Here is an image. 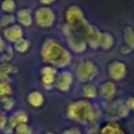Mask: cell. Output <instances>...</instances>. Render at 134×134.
<instances>
[{
    "mask_svg": "<svg viewBox=\"0 0 134 134\" xmlns=\"http://www.w3.org/2000/svg\"><path fill=\"white\" fill-rule=\"evenodd\" d=\"M40 55L46 65H51L57 69H65L73 61L71 51L55 39L45 40L40 49Z\"/></svg>",
    "mask_w": 134,
    "mask_h": 134,
    "instance_id": "1",
    "label": "cell"
},
{
    "mask_svg": "<svg viewBox=\"0 0 134 134\" xmlns=\"http://www.w3.org/2000/svg\"><path fill=\"white\" fill-rule=\"evenodd\" d=\"M66 115L69 120L78 124H91L95 120L97 111L91 101L86 99L75 100L68 104L66 108Z\"/></svg>",
    "mask_w": 134,
    "mask_h": 134,
    "instance_id": "2",
    "label": "cell"
},
{
    "mask_svg": "<svg viewBox=\"0 0 134 134\" xmlns=\"http://www.w3.org/2000/svg\"><path fill=\"white\" fill-rule=\"evenodd\" d=\"M99 74V67L94 63V61L90 60V59H85L81 60L80 63L76 65L75 68V75L76 80L79 82L83 83H90L94 80Z\"/></svg>",
    "mask_w": 134,
    "mask_h": 134,
    "instance_id": "3",
    "label": "cell"
},
{
    "mask_svg": "<svg viewBox=\"0 0 134 134\" xmlns=\"http://www.w3.org/2000/svg\"><path fill=\"white\" fill-rule=\"evenodd\" d=\"M34 21L38 27L42 30H49L55 25V12L49 6H40L34 11Z\"/></svg>",
    "mask_w": 134,
    "mask_h": 134,
    "instance_id": "4",
    "label": "cell"
},
{
    "mask_svg": "<svg viewBox=\"0 0 134 134\" xmlns=\"http://www.w3.org/2000/svg\"><path fill=\"white\" fill-rule=\"evenodd\" d=\"M65 23L74 32H76L86 23L85 12L78 5H71L65 11Z\"/></svg>",
    "mask_w": 134,
    "mask_h": 134,
    "instance_id": "5",
    "label": "cell"
},
{
    "mask_svg": "<svg viewBox=\"0 0 134 134\" xmlns=\"http://www.w3.org/2000/svg\"><path fill=\"white\" fill-rule=\"evenodd\" d=\"M78 34H80L81 37L85 39V41L87 42V46H90L91 48H99V41H100V35H101V31L98 27H95L94 25H91L87 20L86 23L76 31Z\"/></svg>",
    "mask_w": 134,
    "mask_h": 134,
    "instance_id": "6",
    "label": "cell"
},
{
    "mask_svg": "<svg viewBox=\"0 0 134 134\" xmlns=\"http://www.w3.org/2000/svg\"><path fill=\"white\" fill-rule=\"evenodd\" d=\"M107 73L112 81H121L127 75V66L124 61L113 60L107 66Z\"/></svg>",
    "mask_w": 134,
    "mask_h": 134,
    "instance_id": "7",
    "label": "cell"
},
{
    "mask_svg": "<svg viewBox=\"0 0 134 134\" xmlns=\"http://www.w3.org/2000/svg\"><path fill=\"white\" fill-rule=\"evenodd\" d=\"M66 42L71 53H75V54H82L83 52H86V49L88 47L85 39L76 32H73L68 37H66Z\"/></svg>",
    "mask_w": 134,
    "mask_h": 134,
    "instance_id": "8",
    "label": "cell"
},
{
    "mask_svg": "<svg viewBox=\"0 0 134 134\" xmlns=\"http://www.w3.org/2000/svg\"><path fill=\"white\" fill-rule=\"evenodd\" d=\"M73 81H74L73 73H72L71 71H67V69H63V71L59 72L58 75H57L55 86H54V87L63 93L69 92L72 85H73Z\"/></svg>",
    "mask_w": 134,
    "mask_h": 134,
    "instance_id": "9",
    "label": "cell"
},
{
    "mask_svg": "<svg viewBox=\"0 0 134 134\" xmlns=\"http://www.w3.org/2000/svg\"><path fill=\"white\" fill-rule=\"evenodd\" d=\"M27 122H28V114L25 111H16L7 118V126L4 130V132L11 133L12 131H14V128L16 126Z\"/></svg>",
    "mask_w": 134,
    "mask_h": 134,
    "instance_id": "10",
    "label": "cell"
},
{
    "mask_svg": "<svg viewBox=\"0 0 134 134\" xmlns=\"http://www.w3.org/2000/svg\"><path fill=\"white\" fill-rule=\"evenodd\" d=\"M2 37L6 41L15 44V42H18L19 40H21L24 38V30L19 24H13V25L4 28Z\"/></svg>",
    "mask_w": 134,
    "mask_h": 134,
    "instance_id": "11",
    "label": "cell"
},
{
    "mask_svg": "<svg viewBox=\"0 0 134 134\" xmlns=\"http://www.w3.org/2000/svg\"><path fill=\"white\" fill-rule=\"evenodd\" d=\"M124 44L120 47V53L122 55H128L134 51V28L131 26H125L122 30Z\"/></svg>",
    "mask_w": 134,
    "mask_h": 134,
    "instance_id": "12",
    "label": "cell"
},
{
    "mask_svg": "<svg viewBox=\"0 0 134 134\" xmlns=\"http://www.w3.org/2000/svg\"><path fill=\"white\" fill-rule=\"evenodd\" d=\"M15 19H16V23L21 27H31L33 21H34V14H33L31 8L25 7V8H20L16 11Z\"/></svg>",
    "mask_w": 134,
    "mask_h": 134,
    "instance_id": "13",
    "label": "cell"
},
{
    "mask_svg": "<svg viewBox=\"0 0 134 134\" xmlns=\"http://www.w3.org/2000/svg\"><path fill=\"white\" fill-rule=\"evenodd\" d=\"M98 91H99V94L101 95L102 99L107 100V101H111L116 94V85L112 80L105 81L104 83H101V86L99 87Z\"/></svg>",
    "mask_w": 134,
    "mask_h": 134,
    "instance_id": "14",
    "label": "cell"
},
{
    "mask_svg": "<svg viewBox=\"0 0 134 134\" xmlns=\"http://www.w3.org/2000/svg\"><path fill=\"white\" fill-rule=\"evenodd\" d=\"M27 102L32 107L39 108V107H41L45 104V97L39 91H32L27 95Z\"/></svg>",
    "mask_w": 134,
    "mask_h": 134,
    "instance_id": "15",
    "label": "cell"
},
{
    "mask_svg": "<svg viewBox=\"0 0 134 134\" xmlns=\"http://www.w3.org/2000/svg\"><path fill=\"white\" fill-rule=\"evenodd\" d=\"M114 46V37L109 32H101L100 35L99 47L104 51H108Z\"/></svg>",
    "mask_w": 134,
    "mask_h": 134,
    "instance_id": "16",
    "label": "cell"
},
{
    "mask_svg": "<svg viewBox=\"0 0 134 134\" xmlns=\"http://www.w3.org/2000/svg\"><path fill=\"white\" fill-rule=\"evenodd\" d=\"M99 134H125V132L116 122H106L100 128Z\"/></svg>",
    "mask_w": 134,
    "mask_h": 134,
    "instance_id": "17",
    "label": "cell"
},
{
    "mask_svg": "<svg viewBox=\"0 0 134 134\" xmlns=\"http://www.w3.org/2000/svg\"><path fill=\"white\" fill-rule=\"evenodd\" d=\"M99 94V91H98L97 86L93 85L92 82L90 83H83L82 85V95L86 100H93L98 97Z\"/></svg>",
    "mask_w": 134,
    "mask_h": 134,
    "instance_id": "18",
    "label": "cell"
},
{
    "mask_svg": "<svg viewBox=\"0 0 134 134\" xmlns=\"http://www.w3.org/2000/svg\"><path fill=\"white\" fill-rule=\"evenodd\" d=\"M31 47V41L26 38H23L21 40H19L18 42L13 45V48L14 51H16L18 53H26V52L30 49Z\"/></svg>",
    "mask_w": 134,
    "mask_h": 134,
    "instance_id": "19",
    "label": "cell"
},
{
    "mask_svg": "<svg viewBox=\"0 0 134 134\" xmlns=\"http://www.w3.org/2000/svg\"><path fill=\"white\" fill-rule=\"evenodd\" d=\"M14 106H15V100H14L12 97L2 98V99H0V107H1L2 111L11 112L12 109L14 108Z\"/></svg>",
    "mask_w": 134,
    "mask_h": 134,
    "instance_id": "20",
    "label": "cell"
},
{
    "mask_svg": "<svg viewBox=\"0 0 134 134\" xmlns=\"http://www.w3.org/2000/svg\"><path fill=\"white\" fill-rule=\"evenodd\" d=\"M13 94V87L9 82H0V99L2 98L12 97Z\"/></svg>",
    "mask_w": 134,
    "mask_h": 134,
    "instance_id": "21",
    "label": "cell"
},
{
    "mask_svg": "<svg viewBox=\"0 0 134 134\" xmlns=\"http://www.w3.org/2000/svg\"><path fill=\"white\" fill-rule=\"evenodd\" d=\"M1 9L6 14H12L16 8V4L14 0H2L1 5H0Z\"/></svg>",
    "mask_w": 134,
    "mask_h": 134,
    "instance_id": "22",
    "label": "cell"
},
{
    "mask_svg": "<svg viewBox=\"0 0 134 134\" xmlns=\"http://www.w3.org/2000/svg\"><path fill=\"white\" fill-rule=\"evenodd\" d=\"M57 75H41V83L46 90H52L55 86Z\"/></svg>",
    "mask_w": 134,
    "mask_h": 134,
    "instance_id": "23",
    "label": "cell"
},
{
    "mask_svg": "<svg viewBox=\"0 0 134 134\" xmlns=\"http://www.w3.org/2000/svg\"><path fill=\"white\" fill-rule=\"evenodd\" d=\"M15 23H16L15 15H13V14H4L1 16V19H0V27L6 28Z\"/></svg>",
    "mask_w": 134,
    "mask_h": 134,
    "instance_id": "24",
    "label": "cell"
},
{
    "mask_svg": "<svg viewBox=\"0 0 134 134\" xmlns=\"http://www.w3.org/2000/svg\"><path fill=\"white\" fill-rule=\"evenodd\" d=\"M58 69L51 65H45L40 68V75H58Z\"/></svg>",
    "mask_w": 134,
    "mask_h": 134,
    "instance_id": "25",
    "label": "cell"
},
{
    "mask_svg": "<svg viewBox=\"0 0 134 134\" xmlns=\"http://www.w3.org/2000/svg\"><path fill=\"white\" fill-rule=\"evenodd\" d=\"M14 134H33V130L28 124H23L14 128Z\"/></svg>",
    "mask_w": 134,
    "mask_h": 134,
    "instance_id": "26",
    "label": "cell"
},
{
    "mask_svg": "<svg viewBox=\"0 0 134 134\" xmlns=\"http://www.w3.org/2000/svg\"><path fill=\"white\" fill-rule=\"evenodd\" d=\"M116 113L120 118H127L128 114H130V108L127 107L126 104H120L116 108Z\"/></svg>",
    "mask_w": 134,
    "mask_h": 134,
    "instance_id": "27",
    "label": "cell"
},
{
    "mask_svg": "<svg viewBox=\"0 0 134 134\" xmlns=\"http://www.w3.org/2000/svg\"><path fill=\"white\" fill-rule=\"evenodd\" d=\"M63 134H82V132L80 131V128L78 127H71V128H67L63 132Z\"/></svg>",
    "mask_w": 134,
    "mask_h": 134,
    "instance_id": "28",
    "label": "cell"
},
{
    "mask_svg": "<svg viewBox=\"0 0 134 134\" xmlns=\"http://www.w3.org/2000/svg\"><path fill=\"white\" fill-rule=\"evenodd\" d=\"M6 40L4 39V37H2V34L0 33V54L2 53V52L6 49Z\"/></svg>",
    "mask_w": 134,
    "mask_h": 134,
    "instance_id": "29",
    "label": "cell"
},
{
    "mask_svg": "<svg viewBox=\"0 0 134 134\" xmlns=\"http://www.w3.org/2000/svg\"><path fill=\"white\" fill-rule=\"evenodd\" d=\"M126 105H127V107L130 108V111H134V97L128 98L127 101H126Z\"/></svg>",
    "mask_w": 134,
    "mask_h": 134,
    "instance_id": "30",
    "label": "cell"
},
{
    "mask_svg": "<svg viewBox=\"0 0 134 134\" xmlns=\"http://www.w3.org/2000/svg\"><path fill=\"white\" fill-rule=\"evenodd\" d=\"M38 1L41 4V6H49V5H52L53 2H55L57 0H38Z\"/></svg>",
    "mask_w": 134,
    "mask_h": 134,
    "instance_id": "31",
    "label": "cell"
},
{
    "mask_svg": "<svg viewBox=\"0 0 134 134\" xmlns=\"http://www.w3.org/2000/svg\"><path fill=\"white\" fill-rule=\"evenodd\" d=\"M44 134H54L53 132H46V133H44Z\"/></svg>",
    "mask_w": 134,
    "mask_h": 134,
    "instance_id": "32",
    "label": "cell"
},
{
    "mask_svg": "<svg viewBox=\"0 0 134 134\" xmlns=\"http://www.w3.org/2000/svg\"><path fill=\"white\" fill-rule=\"evenodd\" d=\"M0 115H1V113H0Z\"/></svg>",
    "mask_w": 134,
    "mask_h": 134,
    "instance_id": "33",
    "label": "cell"
}]
</instances>
